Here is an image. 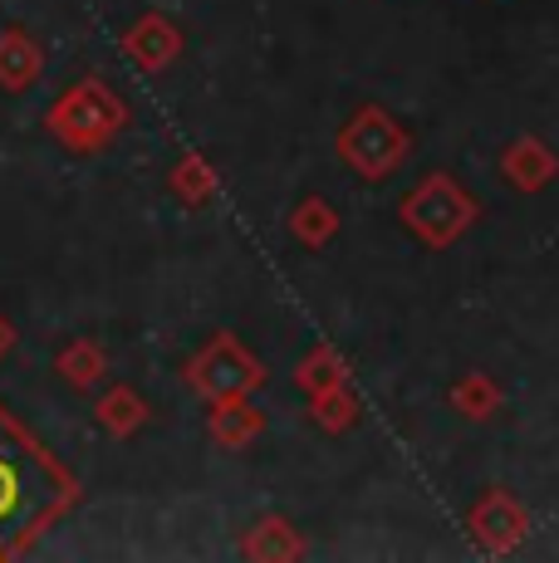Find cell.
<instances>
[{
	"mask_svg": "<svg viewBox=\"0 0 559 563\" xmlns=\"http://www.w3.org/2000/svg\"><path fill=\"white\" fill-rule=\"evenodd\" d=\"M403 216H407V221H413L432 245H442V241H457V235L467 231V221H471L476 211H471V201L461 197V191L451 187L447 177H432L413 201L403 206Z\"/></svg>",
	"mask_w": 559,
	"mask_h": 563,
	"instance_id": "1",
	"label": "cell"
},
{
	"mask_svg": "<svg viewBox=\"0 0 559 563\" xmlns=\"http://www.w3.org/2000/svg\"><path fill=\"white\" fill-rule=\"evenodd\" d=\"M471 525H476V534H481V544H486V549H511L515 539L525 534V515L515 510L511 495H491V500L476 510Z\"/></svg>",
	"mask_w": 559,
	"mask_h": 563,
	"instance_id": "2",
	"label": "cell"
},
{
	"mask_svg": "<svg viewBox=\"0 0 559 563\" xmlns=\"http://www.w3.org/2000/svg\"><path fill=\"white\" fill-rule=\"evenodd\" d=\"M505 172H511V181L515 187H545L550 181V172H555V162H550V153H545L535 137H520V143L505 153Z\"/></svg>",
	"mask_w": 559,
	"mask_h": 563,
	"instance_id": "3",
	"label": "cell"
},
{
	"mask_svg": "<svg viewBox=\"0 0 559 563\" xmlns=\"http://www.w3.org/2000/svg\"><path fill=\"white\" fill-rule=\"evenodd\" d=\"M30 500V485H25V471H20L10 456H0V525L20 515V505Z\"/></svg>",
	"mask_w": 559,
	"mask_h": 563,
	"instance_id": "4",
	"label": "cell"
}]
</instances>
